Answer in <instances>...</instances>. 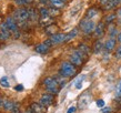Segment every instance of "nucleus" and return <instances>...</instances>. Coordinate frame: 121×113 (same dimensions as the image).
Instances as JSON below:
<instances>
[{
    "label": "nucleus",
    "instance_id": "nucleus-1",
    "mask_svg": "<svg viewBox=\"0 0 121 113\" xmlns=\"http://www.w3.org/2000/svg\"><path fill=\"white\" fill-rule=\"evenodd\" d=\"M77 74V67L72 64L70 61H63L59 69V75L63 78H71Z\"/></svg>",
    "mask_w": 121,
    "mask_h": 113
},
{
    "label": "nucleus",
    "instance_id": "nucleus-2",
    "mask_svg": "<svg viewBox=\"0 0 121 113\" xmlns=\"http://www.w3.org/2000/svg\"><path fill=\"white\" fill-rule=\"evenodd\" d=\"M42 83H43V85L46 87V90H47L48 93H51V94H53V95L58 94L59 91H60V89H61L58 83V81L56 80V78L47 77L43 80Z\"/></svg>",
    "mask_w": 121,
    "mask_h": 113
},
{
    "label": "nucleus",
    "instance_id": "nucleus-3",
    "mask_svg": "<svg viewBox=\"0 0 121 113\" xmlns=\"http://www.w3.org/2000/svg\"><path fill=\"white\" fill-rule=\"evenodd\" d=\"M95 22L93 20H90V19H87L84 18L81 20V22L79 23V28L81 29L82 33L84 36H90L91 33H93L95 29Z\"/></svg>",
    "mask_w": 121,
    "mask_h": 113
},
{
    "label": "nucleus",
    "instance_id": "nucleus-4",
    "mask_svg": "<svg viewBox=\"0 0 121 113\" xmlns=\"http://www.w3.org/2000/svg\"><path fill=\"white\" fill-rule=\"evenodd\" d=\"M13 19L18 22H26L29 19V10L27 8H19L13 12Z\"/></svg>",
    "mask_w": 121,
    "mask_h": 113
},
{
    "label": "nucleus",
    "instance_id": "nucleus-5",
    "mask_svg": "<svg viewBox=\"0 0 121 113\" xmlns=\"http://www.w3.org/2000/svg\"><path fill=\"white\" fill-rule=\"evenodd\" d=\"M4 23L8 26V28L10 29L11 33L13 34L16 39H18L19 37H20V32H19V27H18V23L13 18H11V17H7L6 20H4Z\"/></svg>",
    "mask_w": 121,
    "mask_h": 113
},
{
    "label": "nucleus",
    "instance_id": "nucleus-6",
    "mask_svg": "<svg viewBox=\"0 0 121 113\" xmlns=\"http://www.w3.org/2000/svg\"><path fill=\"white\" fill-rule=\"evenodd\" d=\"M107 31V28H106V23L103 21H100L97 26H95V29L93 31V37L97 38V39H101L103 36H104V33Z\"/></svg>",
    "mask_w": 121,
    "mask_h": 113
},
{
    "label": "nucleus",
    "instance_id": "nucleus-7",
    "mask_svg": "<svg viewBox=\"0 0 121 113\" xmlns=\"http://www.w3.org/2000/svg\"><path fill=\"white\" fill-rule=\"evenodd\" d=\"M53 100H55L53 94H51V93H44V94H42L40 100H39V103L42 106H44V108H48V106H50L53 103Z\"/></svg>",
    "mask_w": 121,
    "mask_h": 113
},
{
    "label": "nucleus",
    "instance_id": "nucleus-8",
    "mask_svg": "<svg viewBox=\"0 0 121 113\" xmlns=\"http://www.w3.org/2000/svg\"><path fill=\"white\" fill-rule=\"evenodd\" d=\"M90 100H91V94H89V93L82 94L80 96V99H79V101H78V109L84 110L90 103Z\"/></svg>",
    "mask_w": 121,
    "mask_h": 113
},
{
    "label": "nucleus",
    "instance_id": "nucleus-9",
    "mask_svg": "<svg viewBox=\"0 0 121 113\" xmlns=\"http://www.w3.org/2000/svg\"><path fill=\"white\" fill-rule=\"evenodd\" d=\"M69 61L72 63V64H74V66L77 67H82L84 63V60L82 58H81L80 55L78 54V53H76V52L73 51V53H71V54L69 55Z\"/></svg>",
    "mask_w": 121,
    "mask_h": 113
},
{
    "label": "nucleus",
    "instance_id": "nucleus-10",
    "mask_svg": "<svg viewBox=\"0 0 121 113\" xmlns=\"http://www.w3.org/2000/svg\"><path fill=\"white\" fill-rule=\"evenodd\" d=\"M50 40L52 41L53 46L62 43L66 41V33H56L52 37H50Z\"/></svg>",
    "mask_w": 121,
    "mask_h": 113
},
{
    "label": "nucleus",
    "instance_id": "nucleus-11",
    "mask_svg": "<svg viewBox=\"0 0 121 113\" xmlns=\"http://www.w3.org/2000/svg\"><path fill=\"white\" fill-rule=\"evenodd\" d=\"M116 44H117V39L116 38H109L104 42V50L107 52H111L116 48Z\"/></svg>",
    "mask_w": 121,
    "mask_h": 113
},
{
    "label": "nucleus",
    "instance_id": "nucleus-12",
    "mask_svg": "<svg viewBox=\"0 0 121 113\" xmlns=\"http://www.w3.org/2000/svg\"><path fill=\"white\" fill-rule=\"evenodd\" d=\"M0 33L2 34V37L4 38V40H8L11 36V31L10 29L8 28V26L6 23H0Z\"/></svg>",
    "mask_w": 121,
    "mask_h": 113
},
{
    "label": "nucleus",
    "instance_id": "nucleus-13",
    "mask_svg": "<svg viewBox=\"0 0 121 113\" xmlns=\"http://www.w3.org/2000/svg\"><path fill=\"white\" fill-rule=\"evenodd\" d=\"M103 48H104V44L102 43L101 39H97V40L95 41L93 46H92V51H93V53L98 54V53H100V52L102 51Z\"/></svg>",
    "mask_w": 121,
    "mask_h": 113
},
{
    "label": "nucleus",
    "instance_id": "nucleus-14",
    "mask_svg": "<svg viewBox=\"0 0 121 113\" xmlns=\"http://www.w3.org/2000/svg\"><path fill=\"white\" fill-rule=\"evenodd\" d=\"M49 50H50V48L48 47V46H46L44 43L38 44L35 48V51L37 52V53H39V54H47L48 52H49Z\"/></svg>",
    "mask_w": 121,
    "mask_h": 113
},
{
    "label": "nucleus",
    "instance_id": "nucleus-15",
    "mask_svg": "<svg viewBox=\"0 0 121 113\" xmlns=\"http://www.w3.org/2000/svg\"><path fill=\"white\" fill-rule=\"evenodd\" d=\"M30 109L33 111V113H44V111H46V109L47 108H44V106H42L39 102H33L31 103V105H30Z\"/></svg>",
    "mask_w": 121,
    "mask_h": 113
},
{
    "label": "nucleus",
    "instance_id": "nucleus-16",
    "mask_svg": "<svg viewBox=\"0 0 121 113\" xmlns=\"http://www.w3.org/2000/svg\"><path fill=\"white\" fill-rule=\"evenodd\" d=\"M58 31V27L56 26L55 23H51V25H49V26L46 27V29H44V32H46V34H48V36L52 37L53 34H56V33Z\"/></svg>",
    "mask_w": 121,
    "mask_h": 113
},
{
    "label": "nucleus",
    "instance_id": "nucleus-17",
    "mask_svg": "<svg viewBox=\"0 0 121 113\" xmlns=\"http://www.w3.org/2000/svg\"><path fill=\"white\" fill-rule=\"evenodd\" d=\"M98 12H99V9H98V8H95V7L89 8L88 10H87V12H86V17H84V18L92 20L93 17H95V16L98 15Z\"/></svg>",
    "mask_w": 121,
    "mask_h": 113
},
{
    "label": "nucleus",
    "instance_id": "nucleus-18",
    "mask_svg": "<svg viewBox=\"0 0 121 113\" xmlns=\"http://www.w3.org/2000/svg\"><path fill=\"white\" fill-rule=\"evenodd\" d=\"M117 13H114V12H112V13H109V15H107L104 18H103V22L106 23V25H111V23H113L114 21H116V19H117Z\"/></svg>",
    "mask_w": 121,
    "mask_h": 113
},
{
    "label": "nucleus",
    "instance_id": "nucleus-19",
    "mask_svg": "<svg viewBox=\"0 0 121 113\" xmlns=\"http://www.w3.org/2000/svg\"><path fill=\"white\" fill-rule=\"evenodd\" d=\"M78 32H79V29H78V28H74V29H72L68 33H66V41H65V42H69V41H71L72 39H74V38L78 36Z\"/></svg>",
    "mask_w": 121,
    "mask_h": 113
},
{
    "label": "nucleus",
    "instance_id": "nucleus-20",
    "mask_svg": "<svg viewBox=\"0 0 121 113\" xmlns=\"http://www.w3.org/2000/svg\"><path fill=\"white\" fill-rule=\"evenodd\" d=\"M15 102H16V101H13V100L6 99V100H4V109L6 110V111H9V112H11V111H12V109H13V106H15Z\"/></svg>",
    "mask_w": 121,
    "mask_h": 113
},
{
    "label": "nucleus",
    "instance_id": "nucleus-21",
    "mask_svg": "<svg viewBox=\"0 0 121 113\" xmlns=\"http://www.w3.org/2000/svg\"><path fill=\"white\" fill-rule=\"evenodd\" d=\"M78 49H79L80 51L83 52L84 54H87L88 57L90 55V53H91V48L89 47L88 44H86V43H80L79 46H78Z\"/></svg>",
    "mask_w": 121,
    "mask_h": 113
},
{
    "label": "nucleus",
    "instance_id": "nucleus-22",
    "mask_svg": "<svg viewBox=\"0 0 121 113\" xmlns=\"http://www.w3.org/2000/svg\"><path fill=\"white\" fill-rule=\"evenodd\" d=\"M108 33H109V36H110V38H114L116 36H118L117 33V27H116V25L114 23H111V25H109L108 26Z\"/></svg>",
    "mask_w": 121,
    "mask_h": 113
},
{
    "label": "nucleus",
    "instance_id": "nucleus-23",
    "mask_svg": "<svg viewBox=\"0 0 121 113\" xmlns=\"http://www.w3.org/2000/svg\"><path fill=\"white\" fill-rule=\"evenodd\" d=\"M49 2L51 4L52 7L58 8V9H60V8H63V7H65V4H66L62 1V0H49Z\"/></svg>",
    "mask_w": 121,
    "mask_h": 113
},
{
    "label": "nucleus",
    "instance_id": "nucleus-24",
    "mask_svg": "<svg viewBox=\"0 0 121 113\" xmlns=\"http://www.w3.org/2000/svg\"><path fill=\"white\" fill-rule=\"evenodd\" d=\"M29 10V19H31L32 21H36L38 18V11L35 8H28Z\"/></svg>",
    "mask_w": 121,
    "mask_h": 113
},
{
    "label": "nucleus",
    "instance_id": "nucleus-25",
    "mask_svg": "<svg viewBox=\"0 0 121 113\" xmlns=\"http://www.w3.org/2000/svg\"><path fill=\"white\" fill-rule=\"evenodd\" d=\"M39 13H40V17L42 19H46V18H49L50 15H49V8H46V7H42L39 10Z\"/></svg>",
    "mask_w": 121,
    "mask_h": 113
},
{
    "label": "nucleus",
    "instance_id": "nucleus-26",
    "mask_svg": "<svg viewBox=\"0 0 121 113\" xmlns=\"http://www.w3.org/2000/svg\"><path fill=\"white\" fill-rule=\"evenodd\" d=\"M60 13H61V12H60V10H59L58 8H55V7L49 8V15H50V17H52V18L60 16Z\"/></svg>",
    "mask_w": 121,
    "mask_h": 113
},
{
    "label": "nucleus",
    "instance_id": "nucleus-27",
    "mask_svg": "<svg viewBox=\"0 0 121 113\" xmlns=\"http://www.w3.org/2000/svg\"><path fill=\"white\" fill-rule=\"evenodd\" d=\"M116 7H117V4H113V2H111V1H109V2H108L104 7L101 8V9H102V10H104V11H109V10H112V9H113V8H116Z\"/></svg>",
    "mask_w": 121,
    "mask_h": 113
},
{
    "label": "nucleus",
    "instance_id": "nucleus-28",
    "mask_svg": "<svg viewBox=\"0 0 121 113\" xmlns=\"http://www.w3.org/2000/svg\"><path fill=\"white\" fill-rule=\"evenodd\" d=\"M0 85L4 87V88H9L10 87V83H9L7 77H2L1 79H0Z\"/></svg>",
    "mask_w": 121,
    "mask_h": 113
},
{
    "label": "nucleus",
    "instance_id": "nucleus-29",
    "mask_svg": "<svg viewBox=\"0 0 121 113\" xmlns=\"http://www.w3.org/2000/svg\"><path fill=\"white\" fill-rule=\"evenodd\" d=\"M15 4L17 6H25V4H31L33 0H13Z\"/></svg>",
    "mask_w": 121,
    "mask_h": 113
},
{
    "label": "nucleus",
    "instance_id": "nucleus-30",
    "mask_svg": "<svg viewBox=\"0 0 121 113\" xmlns=\"http://www.w3.org/2000/svg\"><path fill=\"white\" fill-rule=\"evenodd\" d=\"M56 80L58 81V83H59V85H60V88H63L65 85H66V78L59 75V78H56Z\"/></svg>",
    "mask_w": 121,
    "mask_h": 113
},
{
    "label": "nucleus",
    "instance_id": "nucleus-31",
    "mask_svg": "<svg viewBox=\"0 0 121 113\" xmlns=\"http://www.w3.org/2000/svg\"><path fill=\"white\" fill-rule=\"evenodd\" d=\"M114 58L118 59V60H120L121 59V44L117 48V49H116V52H114Z\"/></svg>",
    "mask_w": 121,
    "mask_h": 113
},
{
    "label": "nucleus",
    "instance_id": "nucleus-32",
    "mask_svg": "<svg viewBox=\"0 0 121 113\" xmlns=\"http://www.w3.org/2000/svg\"><path fill=\"white\" fill-rule=\"evenodd\" d=\"M11 113H21L20 112V104H19L17 101L15 102V106H13V109H12Z\"/></svg>",
    "mask_w": 121,
    "mask_h": 113
},
{
    "label": "nucleus",
    "instance_id": "nucleus-33",
    "mask_svg": "<svg viewBox=\"0 0 121 113\" xmlns=\"http://www.w3.org/2000/svg\"><path fill=\"white\" fill-rule=\"evenodd\" d=\"M83 79H84V77H81V78H79V79L76 81V88H77V89H81V85H82V81H83Z\"/></svg>",
    "mask_w": 121,
    "mask_h": 113
},
{
    "label": "nucleus",
    "instance_id": "nucleus-34",
    "mask_svg": "<svg viewBox=\"0 0 121 113\" xmlns=\"http://www.w3.org/2000/svg\"><path fill=\"white\" fill-rule=\"evenodd\" d=\"M116 96L117 98H121V81L119 82L117 87V92H116Z\"/></svg>",
    "mask_w": 121,
    "mask_h": 113
},
{
    "label": "nucleus",
    "instance_id": "nucleus-35",
    "mask_svg": "<svg viewBox=\"0 0 121 113\" xmlns=\"http://www.w3.org/2000/svg\"><path fill=\"white\" fill-rule=\"evenodd\" d=\"M95 104H97L98 108H103V106H104V101H103L102 99H99V100L95 101Z\"/></svg>",
    "mask_w": 121,
    "mask_h": 113
},
{
    "label": "nucleus",
    "instance_id": "nucleus-36",
    "mask_svg": "<svg viewBox=\"0 0 121 113\" xmlns=\"http://www.w3.org/2000/svg\"><path fill=\"white\" fill-rule=\"evenodd\" d=\"M111 112H112V110H111V108H109V106H108V108H104V106L101 108V113H111Z\"/></svg>",
    "mask_w": 121,
    "mask_h": 113
},
{
    "label": "nucleus",
    "instance_id": "nucleus-37",
    "mask_svg": "<svg viewBox=\"0 0 121 113\" xmlns=\"http://www.w3.org/2000/svg\"><path fill=\"white\" fill-rule=\"evenodd\" d=\"M108 2H109V0H98V4H99V6L101 8L104 7V6H106Z\"/></svg>",
    "mask_w": 121,
    "mask_h": 113
},
{
    "label": "nucleus",
    "instance_id": "nucleus-38",
    "mask_svg": "<svg viewBox=\"0 0 121 113\" xmlns=\"http://www.w3.org/2000/svg\"><path fill=\"white\" fill-rule=\"evenodd\" d=\"M44 44H46V46H48V47L49 48H51V47H53V43H52V41L50 40V38H49V39H47V40L44 41L43 42Z\"/></svg>",
    "mask_w": 121,
    "mask_h": 113
},
{
    "label": "nucleus",
    "instance_id": "nucleus-39",
    "mask_svg": "<svg viewBox=\"0 0 121 113\" xmlns=\"http://www.w3.org/2000/svg\"><path fill=\"white\" fill-rule=\"evenodd\" d=\"M15 90H16L17 92L23 91V85H22V84H18V85H16V87H15Z\"/></svg>",
    "mask_w": 121,
    "mask_h": 113
},
{
    "label": "nucleus",
    "instance_id": "nucleus-40",
    "mask_svg": "<svg viewBox=\"0 0 121 113\" xmlns=\"http://www.w3.org/2000/svg\"><path fill=\"white\" fill-rule=\"evenodd\" d=\"M77 111V108L76 106H70L69 109H68V111H67V113H74Z\"/></svg>",
    "mask_w": 121,
    "mask_h": 113
},
{
    "label": "nucleus",
    "instance_id": "nucleus-41",
    "mask_svg": "<svg viewBox=\"0 0 121 113\" xmlns=\"http://www.w3.org/2000/svg\"><path fill=\"white\" fill-rule=\"evenodd\" d=\"M4 100L2 98H0V110L4 108Z\"/></svg>",
    "mask_w": 121,
    "mask_h": 113
},
{
    "label": "nucleus",
    "instance_id": "nucleus-42",
    "mask_svg": "<svg viewBox=\"0 0 121 113\" xmlns=\"http://www.w3.org/2000/svg\"><path fill=\"white\" fill-rule=\"evenodd\" d=\"M117 41L119 42V43L121 44V32L118 33V36H117Z\"/></svg>",
    "mask_w": 121,
    "mask_h": 113
},
{
    "label": "nucleus",
    "instance_id": "nucleus-43",
    "mask_svg": "<svg viewBox=\"0 0 121 113\" xmlns=\"http://www.w3.org/2000/svg\"><path fill=\"white\" fill-rule=\"evenodd\" d=\"M117 17L118 18H121V7L117 10Z\"/></svg>",
    "mask_w": 121,
    "mask_h": 113
},
{
    "label": "nucleus",
    "instance_id": "nucleus-44",
    "mask_svg": "<svg viewBox=\"0 0 121 113\" xmlns=\"http://www.w3.org/2000/svg\"><path fill=\"white\" fill-rule=\"evenodd\" d=\"M109 1H111V2H113V4H116L117 6H119V0H109Z\"/></svg>",
    "mask_w": 121,
    "mask_h": 113
},
{
    "label": "nucleus",
    "instance_id": "nucleus-45",
    "mask_svg": "<svg viewBox=\"0 0 121 113\" xmlns=\"http://www.w3.org/2000/svg\"><path fill=\"white\" fill-rule=\"evenodd\" d=\"M23 113H33V111H32V110H31V109H30V108H29V109H27V110H26V111H25V112H23Z\"/></svg>",
    "mask_w": 121,
    "mask_h": 113
},
{
    "label": "nucleus",
    "instance_id": "nucleus-46",
    "mask_svg": "<svg viewBox=\"0 0 121 113\" xmlns=\"http://www.w3.org/2000/svg\"><path fill=\"white\" fill-rule=\"evenodd\" d=\"M63 2H67V1H69V0H62Z\"/></svg>",
    "mask_w": 121,
    "mask_h": 113
},
{
    "label": "nucleus",
    "instance_id": "nucleus-47",
    "mask_svg": "<svg viewBox=\"0 0 121 113\" xmlns=\"http://www.w3.org/2000/svg\"><path fill=\"white\" fill-rule=\"evenodd\" d=\"M119 4H121V0H119Z\"/></svg>",
    "mask_w": 121,
    "mask_h": 113
}]
</instances>
